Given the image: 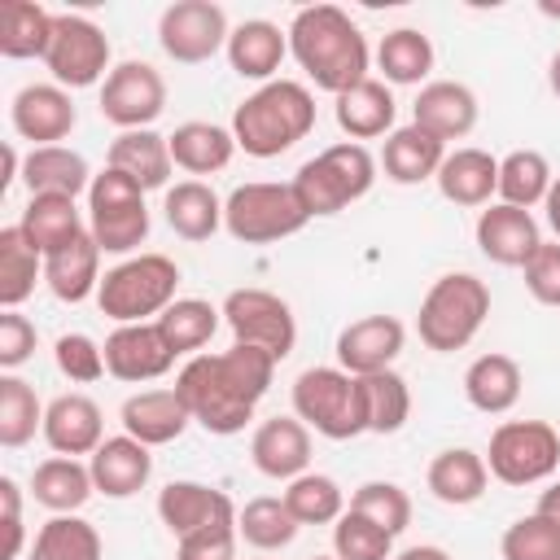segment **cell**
Instances as JSON below:
<instances>
[{"label":"cell","instance_id":"obj_1","mask_svg":"<svg viewBox=\"0 0 560 560\" xmlns=\"http://www.w3.org/2000/svg\"><path fill=\"white\" fill-rule=\"evenodd\" d=\"M271 376L276 359L267 350L232 346L223 354H192L175 376V394L206 433L232 438L254 420V407L271 389Z\"/></svg>","mask_w":560,"mask_h":560},{"label":"cell","instance_id":"obj_2","mask_svg":"<svg viewBox=\"0 0 560 560\" xmlns=\"http://www.w3.org/2000/svg\"><path fill=\"white\" fill-rule=\"evenodd\" d=\"M289 52L319 92H350L368 79V39L337 4H306L289 22Z\"/></svg>","mask_w":560,"mask_h":560},{"label":"cell","instance_id":"obj_3","mask_svg":"<svg viewBox=\"0 0 560 560\" xmlns=\"http://www.w3.org/2000/svg\"><path fill=\"white\" fill-rule=\"evenodd\" d=\"M315 127V96L298 79H271L258 92H249L232 114L236 149L249 158H280L298 140H306Z\"/></svg>","mask_w":560,"mask_h":560},{"label":"cell","instance_id":"obj_4","mask_svg":"<svg viewBox=\"0 0 560 560\" xmlns=\"http://www.w3.org/2000/svg\"><path fill=\"white\" fill-rule=\"evenodd\" d=\"M486 315H490L486 280H477L472 271H446L429 284V293L420 302V315H416V332L429 350L455 354L481 332Z\"/></svg>","mask_w":560,"mask_h":560},{"label":"cell","instance_id":"obj_5","mask_svg":"<svg viewBox=\"0 0 560 560\" xmlns=\"http://www.w3.org/2000/svg\"><path fill=\"white\" fill-rule=\"evenodd\" d=\"M175 289H179V267L166 254H136L101 276L96 306L114 324H153L175 302Z\"/></svg>","mask_w":560,"mask_h":560},{"label":"cell","instance_id":"obj_6","mask_svg":"<svg viewBox=\"0 0 560 560\" xmlns=\"http://www.w3.org/2000/svg\"><path fill=\"white\" fill-rule=\"evenodd\" d=\"M289 184L302 197V206H306L311 219L315 214H341L350 201H359V197L372 192V184H376V158L363 144L346 140V144H332V149L315 153L311 162H302Z\"/></svg>","mask_w":560,"mask_h":560},{"label":"cell","instance_id":"obj_7","mask_svg":"<svg viewBox=\"0 0 560 560\" xmlns=\"http://www.w3.org/2000/svg\"><path fill=\"white\" fill-rule=\"evenodd\" d=\"M306 223H311V214H306L302 197L293 192V184L254 179V184H236L223 201V228L241 245H271V241L302 232Z\"/></svg>","mask_w":560,"mask_h":560},{"label":"cell","instance_id":"obj_8","mask_svg":"<svg viewBox=\"0 0 560 560\" xmlns=\"http://www.w3.org/2000/svg\"><path fill=\"white\" fill-rule=\"evenodd\" d=\"M293 416L306 429H315L319 438H332V442L368 433L359 376H350L346 368H306L293 381Z\"/></svg>","mask_w":560,"mask_h":560},{"label":"cell","instance_id":"obj_9","mask_svg":"<svg viewBox=\"0 0 560 560\" xmlns=\"http://www.w3.org/2000/svg\"><path fill=\"white\" fill-rule=\"evenodd\" d=\"M88 232L101 245V254H131V249H140V241L149 236L144 188L136 179H127L122 171H114V166L92 175V188H88Z\"/></svg>","mask_w":560,"mask_h":560},{"label":"cell","instance_id":"obj_10","mask_svg":"<svg viewBox=\"0 0 560 560\" xmlns=\"http://www.w3.org/2000/svg\"><path fill=\"white\" fill-rule=\"evenodd\" d=\"M560 464V433L547 420H503L490 433L486 468L503 486H534L547 481Z\"/></svg>","mask_w":560,"mask_h":560},{"label":"cell","instance_id":"obj_11","mask_svg":"<svg viewBox=\"0 0 560 560\" xmlns=\"http://www.w3.org/2000/svg\"><path fill=\"white\" fill-rule=\"evenodd\" d=\"M44 66L52 83L61 88H92L109 79V39L92 18L79 13H52V39L44 52Z\"/></svg>","mask_w":560,"mask_h":560},{"label":"cell","instance_id":"obj_12","mask_svg":"<svg viewBox=\"0 0 560 560\" xmlns=\"http://www.w3.org/2000/svg\"><path fill=\"white\" fill-rule=\"evenodd\" d=\"M223 324L232 328L236 346H258L276 363L289 359L298 346V319L289 302L267 289H232L223 298Z\"/></svg>","mask_w":560,"mask_h":560},{"label":"cell","instance_id":"obj_13","mask_svg":"<svg viewBox=\"0 0 560 560\" xmlns=\"http://www.w3.org/2000/svg\"><path fill=\"white\" fill-rule=\"evenodd\" d=\"M228 13L214 0H175L158 18V44L179 66H201L219 48H228Z\"/></svg>","mask_w":560,"mask_h":560},{"label":"cell","instance_id":"obj_14","mask_svg":"<svg viewBox=\"0 0 560 560\" xmlns=\"http://www.w3.org/2000/svg\"><path fill=\"white\" fill-rule=\"evenodd\" d=\"M166 109V79L149 61H118L101 83V118L118 131H144Z\"/></svg>","mask_w":560,"mask_h":560},{"label":"cell","instance_id":"obj_15","mask_svg":"<svg viewBox=\"0 0 560 560\" xmlns=\"http://www.w3.org/2000/svg\"><path fill=\"white\" fill-rule=\"evenodd\" d=\"M175 359L179 354L162 337L158 319L153 324H118L105 337V372L114 381H127V385H144V381L166 376Z\"/></svg>","mask_w":560,"mask_h":560},{"label":"cell","instance_id":"obj_16","mask_svg":"<svg viewBox=\"0 0 560 560\" xmlns=\"http://www.w3.org/2000/svg\"><path fill=\"white\" fill-rule=\"evenodd\" d=\"M9 118H13V131L22 140H31V149H44V144H61L79 114H74V101L61 83H26L13 105H9Z\"/></svg>","mask_w":560,"mask_h":560},{"label":"cell","instance_id":"obj_17","mask_svg":"<svg viewBox=\"0 0 560 560\" xmlns=\"http://www.w3.org/2000/svg\"><path fill=\"white\" fill-rule=\"evenodd\" d=\"M407 328L394 315H363L354 324H346L337 332V368H346L350 376H372L385 372L398 354H402Z\"/></svg>","mask_w":560,"mask_h":560},{"label":"cell","instance_id":"obj_18","mask_svg":"<svg viewBox=\"0 0 560 560\" xmlns=\"http://www.w3.org/2000/svg\"><path fill=\"white\" fill-rule=\"evenodd\" d=\"M249 459L271 481H293L311 464V429L298 416H271L249 438Z\"/></svg>","mask_w":560,"mask_h":560},{"label":"cell","instance_id":"obj_19","mask_svg":"<svg viewBox=\"0 0 560 560\" xmlns=\"http://www.w3.org/2000/svg\"><path fill=\"white\" fill-rule=\"evenodd\" d=\"M158 516L175 538H188V534L210 529V525H232L236 503L206 481H171L158 494Z\"/></svg>","mask_w":560,"mask_h":560},{"label":"cell","instance_id":"obj_20","mask_svg":"<svg viewBox=\"0 0 560 560\" xmlns=\"http://www.w3.org/2000/svg\"><path fill=\"white\" fill-rule=\"evenodd\" d=\"M542 245L538 219L521 206H490L477 214V249L499 267H525Z\"/></svg>","mask_w":560,"mask_h":560},{"label":"cell","instance_id":"obj_21","mask_svg":"<svg viewBox=\"0 0 560 560\" xmlns=\"http://www.w3.org/2000/svg\"><path fill=\"white\" fill-rule=\"evenodd\" d=\"M411 122L429 136H438L442 144L446 140H464L472 127H477V96L468 83H455V79H433L420 88L416 105H411Z\"/></svg>","mask_w":560,"mask_h":560},{"label":"cell","instance_id":"obj_22","mask_svg":"<svg viewBox=\"0 0 560 560\" xmlns=\"http://www.w3.org/2000/svg\"><path fill=\"white\" fill-rule=\"evenodd\" d=\"M39 433L57 455L79 459V455H92L105 442V420H101V407L88 394H57L44 407V429Z\"/></svg>","mask_w":560,"mask_h":560},{"label":"cell","instance_id":"obj_23","mask_svg":"<svg viewBox=\"0 0 560 560\" xmlns=\"http://www.w3.org/2000/svg\"><path fill=\"white\" fill-rule=\"evenodd\" d=\"M88 468H92V486H96L105 499H131V494H140V490L149 486V477H153V455H149L144 442L118 433V438H105V442L92 451Z\"/></svg>","mask_w":560,"mask_h":560},{"label":"cell","instance_id":"obj_24","mask_svg":"<svg viewBox=\"0 0 560 560\" xmlns=\"http://www.w3.org/2000/svg\"><path fill=\"white\" fill-rule=\"evenodd\" d=\"M118 420H122V433L144 442V446H166V442H175L192 424V416H188L184 398L175 394V385L171 389H140V394H131L122 402Z\"/></svg>","mask_w":560,"mask_h":560},{"label":"cell","instance_id":"obj_25","mask_svg":"<svg viewBox=\"0 0 560 560\" xmlns=\"http://www.w3.org/2000/svg\"><path fill=\"white\" fill-rule=\"evenodd\" d=\"M223 52H228V66H232L241 79L271 83V74L280 70V61H284V52H289V31H280V26L267 22V18H249V22L232 26Z\"/></svg>","mask_w":560,"mask_h":560},{"label":"cell","instance_id":"obj_26","mask_svg":"<svg viewBox=\"0 0 560 560\" xmlns=\"http://www.w3.org/2000/svg\"><path fill=\"white\" fill-rule=\"evenodd\" d=\"M22 184L31 197H79L83 188H92V171L83 153L66 144H44L22 158Z\"/></svg>","mask_w":560,"mask_h":560},{"label":"cell","instance_id":"obj_27","mask_svg":"<svg viewBox=\"0 0 560 560\" xmlns=\"http://www.w3.org/2000/svg\"><path fill=\"white\" fill-rule=\"evenodd\" d=\"M486 481H490V468H486V455L468 451V446H451V451H438L429 472H424V486L438 503L446 508H468L486 494Z\"/></svg>","mask_w":560,"mask_h":560},{"label":"cell","instance_id":"obj_28","mask_svg":"<svg viewBox=\"0 0 560 560\" xmlns=\"http://www.w3.org/2000/svg\"><path fill=\"white\" fill-rule=\"evenodd\" d=\"M332 114H337V127L359 144V140L389 136L398 105H394V92H389L385 79H363V83H354L350 92L337 96Z\"/></svg>","mask_w":560,"mask_h":560},{"label":"cell","instance_id":"obj_29","mask_svg":"<svg viewBox=\"0 0 560 560\" xmlns=\"http://www.w3.org/2000/svg\"><path fill=\"white\" fill-rule=\"evenodd\" d=\"M521 385H525L521 363H516L512 354H499V350L477 354V359L468 363V372H464V398H468L481 416H503V411H512L516 398H521Z\"/></svg>","mask_w":560,"mask_h":560},{"label":"cell","instance_id":"obj_30","mask_svg":"<svg viewBox=\"0 0 560 560\" xmlns=\"http://www.w3.org/2000/svg\"><path fill=\"white\" fill-rule=\"evenodd\" d=\"M109 166L122 171L127 179H136L149 192V188H166V179L175 171V158H171L166 136L144 127V131H118L109 140Z\"/></svg>","mask_w":560,"mask_h":560},{"label":"cell","instance_id":"obj_31","mask_svg":"<svg viewBox=\"0 0 560 560\" xmlns=\"http://www.w3.org/2000/svg\"><path fill=\"white\" fill-rule=\"evenodd\" d=\"M438 192L451 206H486L499 192V158L486 149H455L438 166Z\"/></svg>","mask_w":560,"mask_h":560},{"label":"cell","instance_id":"obj_32","mask_svg":"<svg viewBox=\"0 0 560 560\" xmlns=\"http://www.w3.org/2000/svg\"><path fill=\"white\" fill-rule=\"evenodd\" d=\"M446 158V144L429 131H420L416 122L407 127H394L385 136V149H381V166L394 184H424V179H438V166Z\"/></svg>","mask_w":560,"mask_h":560},{"label":"cell","instance_id":"obj_33","mask_svg":"<svg viewBox=\"0 0 560 560\" xmlns=\"http://www.w3.org/2000/svg\"><path fill=\"white\" fill-rule=\"evenodd\" d=\"M44 280L52 289L57 302H83L101 289V245L92 241V232H83L79 241H70L66 249L44 258Z\"/></svg>","mask_w":560,"mask_h":560},{"label":"cell","instance_id":"obj_34","mask_svg":"<svg viewBox=\"0 0 560 560\" xmlns=\"http://www.w3.org/2000/svg\"><path fill=\"white\" fill-rule=\"evenodd\" d=\"M166 144H171L175 166L188 171V175H214V171H223V166L232 162V153H236L232 127L197 122V118H192V122H179V127L166 136Z\"/></svg>","mask_w":560,"mask_h":560},{"label":"cell","instance_id":"obj_35","mask_svg":"<svg viewBox=\"0 0 560 560\" xmlns=\"http://www.w3.org/2000/svg\"><path fill=\"white\" fill-rule=\"evenodd\" d=\"M31 494H35V503H44V508L57 512V516L79 512V508L96 494L92 468L79 464V459H70V455H48V459L35 464V472H31Z\"/></svg>","mask_w":560,"mask_h":560},{"label":"cell","instance_id":"obj_36","mask_svg":"<svg viewBox=\"0 0 560 560\" xmlns=\"http://www.w3.org/2000/svg\"><path fill=\"white\" fill-rule=\"evenodd\" d=\"M166 223L175 236L184 241H210L223 228V201L210 184L201 179H179L175 188H166Z\"/></svg>","mask_w":560,"mask_h":560},{"label":"cell","instance_id":"obj_37","mask_svg":"<svg viewBox=\"0 0 560 560\" xmlns=\"http://www.w3.org/2000/svg\"><path fill=\"white\" fill-rule=\"evenodd\" d=\"M22 236L48 258L57 249H66L70 241H79L88 228H83V214L74 206V197H31L22 219H18Z\"/></svg>","mask_w":560,"mask_h":560},{"label":"cell","instance_id":"obj_38","mask_svg":"<svg viewBox=\"0 0 560 560\" xmlns=\"http://www.w3.org/2000/svg\"><path fill=\"white\" fill-rule=\"evenodd\" d=\"M48 39H52V13L44 4H31V0L0 4V57H9V61L39 57L44 61Z\"/></svg>","mask_w":560,"mask_h":560},{"label":"cell","instance_id":"obj_39","mask_svg":"<svg viewBox=\"0 0 560 560\" xmlns=\"http://www.w3.org/2000/svg\"><path fill=\"white\" fill-rule=\"evenodd\" d=\"M44 276V254L22 236V228H0V306L18 311L31 293L35 280Z\"/></svg>","mask_w":560,"mask_h":560},{"label":"cell","instance_id":"obj_40","mask_svg":"<svg viewBox=\"0 0 560 560\" xmlns=\"http://www.w3.org/2000/svg\"><path fill=\"white\" fill-rule=\"evenodd\" d=\"M376 70H381L385 83H398V88L429 79V70H433V44H429V35L416 31V26H398V31L381 35Z\"/></svg>","mask_w":560,"mask_h":560},{"label":"cell","instance_id":"obj_41","mask_svg":"<svg viewBox=\"0 0 560 560\" xmlns=\"http://www.w3.org/2000/svg\"><path fill=\"white\" fill-rule=\"evenodd\" d=\"M359 398H363L368 433H398L407 424V416H411V389L394 368L359 376Z\"/></svg>","mask_w":560,"mask_h":560},{"label":"cell","instance_id":"obj_42","mask_svg":"<svg viewBox=\"0 0 560 560\" xmlns=\"http://www.w3.org/2000/svg\"><path fill=\"white\" fill-rule=\"evenodd\" d=\"M31 560H101V534L79 512L52 516L31 542Z\"/></svg>","mask_w":560,"mask_h":560},{"label":"cell","instance_id":"obj_43","mask_svg":"<svg viewBox=\"0 0 560 560\" xmlns=\"http://www.w3.org/2000/svg\"><path fill=\"white\" fill-rule=\"evenodd\" d=\"M298 521H293V512H289V503L284 499H276V494H258V499H249L241 512H236V534L249 542V547H258V551H280V547H289L293 538H298Z\"/></svg>","mask_w":560,"mask_h":560},{"label":"cell","instance_id":"obj_44","mask_svg":"<svg viewBox=\"0 0 560 560\" xmlns=\"http://www.w3.org/2000/svg\"><path fill=\"white\" fill-rule=\"evenodd\" d=\"M219 319H223V311L210 306L206 298H175V302L158 315V328H162V337L171 341L175 354H192V350H201V346L214 337Z\"/></svg>","mask_w":560,"mask_h":560},{"label":"cell","instance_id":"obj_45","mask_svg":"<svg viewBox=\"0 0 560 560\" xmlns=\"http://www.w3.org/2000/svg\"><path fill=\"white\" fill-rule=\"evenodd\" d=\"M551 179L556 175H551V166H547V158L538 149H512L499 162V197H503V206H521V210L538 206L547 197Z\"/></svg>","mask_w":560,"mask_h":560},{"label":"cell","instance_id":"obj_46","mask_svg":"<svg viewBox=\"0 0 560 560\" xmlns=\"http://www.w3.org/2000/svg\"><path fill=\"white\" fill-rule=\"evenodd\" d=\"M35 429H44V402H39V394L22 376L4 372L0 376V446L18 451V446H26L35 438Z\"/></svg>","mask_w":560,"mask_h":560},{"label":"cell","instance_id":"obj_47","mask_svg":"<svg viewBox=\"0 0 560 560\" xmlns=\"http://www.w3.org/2000/svg\"><path fill=\"white\" fill-rule=\"evenodd\" d=\"M280 499L289 503V512H293L298 525H337L341 512H346L341 486H337L332 477H324V472H302V477H293Z\"/></svg>","mask_w":560,"mask_h":560},{"label":"cell","instance_id":"obj_48","mask_svg":"<svg viewBox=\"0 0 560 560\" xmlns=\"http://www.w3.org/2000/svg\"><path fill=\"white\" fill-rule=\"evenodd\" d=\"M350 512L368 516L372 525H381V529L394 534V538L411 525V499H407V490L394 486V481H363V486L350 494Z\"/></svg>","mask_w":560,"mask_h":560},{"label":"cell","instance_id":"obj_49","mask_svg":"<svg viewBox=\"0 0 560 560\" xmlns=\"http://www.w3.org/2000/svg\"><path fill=\"white\" fill-rule=\"evenodd\" d=\"M332 551L337 560H389L394 551V534H385L381 525H372L359 512H341V521L332 525Z\"/></svg>","mask_w":560,"mask_h":560},{"label":"cell","instance_id":"obj_50","mask_svg":"<svg viewBox=\"0 0 560 560\" xmlns=\"http://www.w3.org/2000/svg\"><path fill=\"white\" fill-rule=\"evenodd\" d=\"M499 551L503 560H560V529L538 512H529L503 529Z\"/></svg>","mask_w":560,"mask_h":560},{"label":"cell","instance_id":"obj_51","mask_svg":"<svg viewBox=\"0 0 560 560\" xmlns=\"http://www.w3.org/2000/svg\"><path fill=\"white\" fill-rule=\"evenodd\" d=\"M52 359H57V372L70 376L74 385H92V381L105 376V346L92 341L88 332H66V337H57Z\"/></svg>","mask_w":560,"mask_h":560},{"label":"cell","instance_id":"obj_52","mask_svg":"<svg viewBox=\"0 0 560 560\" xmlns=\"http://www.w3.org/2000/svg\"><path fill=\"white\" fill-rule=\"evenodd\" d=\"M521 271H525V289L534 302L560 306V241H542Z\"/></svg>","mask_w":560,"mask_h":560},{"label":"cell","instance_id":"obj_53","mask_svg":"<svg viewBox=\"0 0 560 560\" xmlns=\"http://www.w3.org/2000/svg\"><path fill=\"white\" fill-rule=\"evenodd\" d=\"M236 521L232 525H210V529H197L188 538H179L175 547V560H236Z\"/></svg>","mask_w":560,"mask_h":560},{"label":"cell","instance_id":"obj_54","mask_svg":"<svg viewBox=\"0 0 560 560\" xmlns=\"http://www.w3.org/2000/svg\"><path fill=\"white\" fill-rule=\"evenodd\" d=\"M31 354H35V324L26 315H18V311H4L0 315V368L13 372Z\"/></svg>","mask_w":560,"mask_h":560},{"label":"cell","instance_id":"obj_55","mask_svg":"<svg viewBox=\"0 0 560 560\" xmlns=\"http://www.w3.org/2000/svg\"><path fill=\"white\" fill-rule=\"evenodd\" d=\"M0 503H4V560H18L22 542H26V529H22V490L13 477H0Z\"/></svg>","mask_w":560,"mask_h":560},{"label":"cell","instance_id":"obj_56","mask_svg":"<svg viewBox=\"0 0 560 560\" xmlns=\"http://www.w3.org/2000/svg\"><path fill=\"white\" fill-rule=\"evenodd\" d=\"M542 521H551L556 529H560V481H551L542 494H538V508H534Z\"/></svg>","mask_w":560,"mask_h":560},{"label":"cell","instance_id":"obj_57","mask_svg":"<svg viewBox=\"0 0 560 560\" xmlns=\"http://www.w3.org/2000/svg\"><path fill=\"white\" fill-rule=\"evenodd\" d=\"M542 210H547V223H551V232H556V241H560V175L551 179V188H547V197H542Z\"/></svg>","mask_w":560,"mask_h":560},{"label":"cell","instance_id":"obj_58","mask_svg":"<svg viewBox=\"0 0 560 560\" xmlns=\"http://www.w3.org/2000/svg\"><path fill=\"white\" fill-rule=\"evenodd\" d=\"M394 560H455V556H451V551H442V547H433V542H420V547L398 551Z\"/></svg>","mask_w":560,"mask_h":560},{"label":"cell","instance_id":"obj_59","mask_svg":"<svg viewBox=\"0 0 560 560\" xmlns=\"http://www.w3.org/2000/svg\"><path fill=\"white\" fill-rule=\"evenodd\" d=\"M547 83H551V92L560 96V52L551 57V66H547Z\"/></svg>","mask_w":560,"mask_h":560},{"label":"cell","instance_id":"obj_60","mask_svg":"<svg viewBox=\"0 0 560 560\" xmlns=\"http://www.w3.org/2000/svg\"><path fill=\"white\" fill-rule=\"evenodd\" d=\"M315 560H337V556H315Z\"/></svg>","mask_w":560,"mask_h":560}]
</instances>
